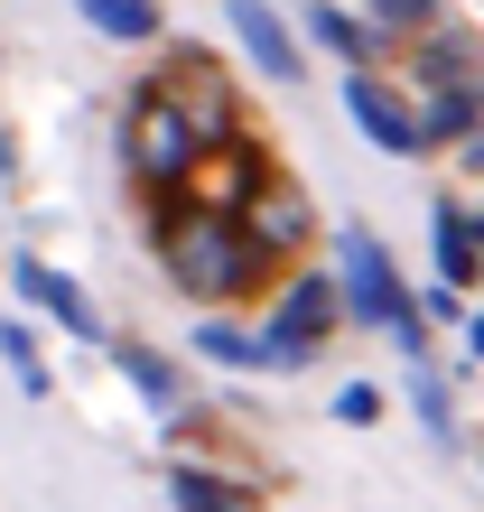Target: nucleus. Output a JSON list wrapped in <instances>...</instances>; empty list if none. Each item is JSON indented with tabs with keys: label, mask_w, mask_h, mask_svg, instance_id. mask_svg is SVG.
<instances>
[{
	"label": "nucleus",
	"mask_w": 484,
	"mask_h": 512,
	"mask_svg": "<svg viewBox=\"0 0 484 512\" xmlns=\"http://www.w3.org/2000/svg\"><path fill=\"white\" fill-rule=\"evenodd\" d=\"M75 10L94 19L103 38H131V47H140V38H159V0H75Z\"/></svg>",
	"instance_id": "nucleus-15"
},
{
	"label": "nucleus",
	"mask_w": 484,
	"mask_h": 512,
	"mask_svg": "<svg viewBox=\"0 0 484 512\" xmlns=\"http://www.w3.org/2000/svg\"><path fill=\"white\" fill-rule=\"evenodd\" d=\"M168 503L177 512H252V494L233 475H205V466H168Z\"/></svg>",
	"instance_id": "nucleus-10"
},
{
	"label": "nucleus",
	"mask_w": 484,
	"mask_h": 512,
	"mask_svg": "<svg viewBox=\"0 0 484 512\" xmlns=\"http://www.w3.org/2000/svg\"><path fill=\"white\" fill-rule=\"evenodd\" d=\"M159 261L177 270L187 298H233V289H252V270H261V233L233 224L224 205H187V215H168Z\"/></svg>",
	"instance_id": "nucleus-1"
},
{
	"label": "nucleus",
	"mask_w": 484,
	"mask_h": 512,
	"mask_svg": "<svg viewBox=\"0 0 484 512\" xmlns=\"http://www.w3.org/2000/svg\"><path fill=\"white\" fill-rule=\"evenodd\" d=\"M345 112L363 122V140H373V149H391V159H410V149L429 140V122H419L410 103L382 94V75H345Z\"/></svg>",
	"instance_id": "nucleus-5"
},
{
	"label": "nucleus",
	"mask_w": 484,
	"mask_h": 512,
	"mask_svg": "<svg viewBox=\"0 0 484 512\" xmlns=\"http://www.w3.org/2000/svg\"><path fill=\"white\" fill-rule=\"evenodd\" d=\"M336 419H354V429H373V419H382V391H373V382H345V391H336Z\"/></svg>",
	"instance_id": "nucleus-20"
},
{
	"label": "nucleus",
	"mask_w": 484,
	"mask_h": 512,
	"mask_svg": "<svg viewBox=\"0 0 484 512\" xmlns=\"http://www.w3.org/2000/svg\"><path fill=\"white\" fill-rule=\"evenodd\" d=\"M252 224H261V252L308 243V196H298L289 177H252Z\"/></svg>",
	"instance_id": "nucleus-8"
},
{
	"label": "nucleus",
	"mask_w": 484,
	"mask_h": 512,
	"mask_svg": "<svg viewBox=\"0 0 484 512\" xmlns=\"http://www.w3.org/2000/svg\"><path fill=\"white\" fill-rule=\"evenodd\" d=\"M336 261H345V308L363 317V326H382V336H401V354L419 364V354H429V317H419V298L401 289V270H391V252L373 243V233L363 224H345L336 233Z\"/></svg>",
	"instance_id": "nucleus-2"
},
{
	"label": "nucleus",
	"mask_w": 484,
	"mask_h": 512,
	"mask_svg": "<svg viewBox=\"0 0 484 512\" xmlns=\"http://www.w3.org/2000/svg\"><path fill=\"white\" fill-rule=\"evenodd\" d=\"M233 38L252 47V66L270 84H298V38H289V19L270 10V0H233Z\"/></svg>",
	"instance_id": "nucleus-7"
},
{
	"label": "nucleus",
	"mask_w": 484,
	"mask_h": 512,
	"mask_svg": "<svg viewBox=\"0 0 484 512\" xmlns=\"http://www.w3.org/2000/svg\"><path fill=\"white\" fill-rule=\"evenodd\" d=\"M10 280H19V298H28V308H47L56 326H66V336H84V345H103V317L84 308V289L66 280V270H47V261H28V252H19V270H10Z\"/></svg>",
	"instance_id": "nucleus-6"
},
{
	"label": "nucleus",
	"mask_w": 484,
	"mask_h": 512,
	"mask_svg": "<svg viewBox=\"0 0 484 512\" xmlns=\"http://www.w3.org/2000/svg\"><path fill=\"white\" fill-rule=\"evenodd\" d=\"M336 280H298L280 298V317H270V345H280V364H308V354L326 345V326H336Z\"/></svg>",
	"instance_id": "nucleus-4"
},
{
	"label": "nucleus",
	"mask_w": 484,
	"mask_h": 512,
	"mask_svg": "<svg viewBox=\"0 0 484 512\" xmlns=\"http://www.w3.org/2000/svg\"><path fill=\"white\" fill-rule=\"evenodd\" d=\"M121 140H131V177H140V187H177V177L196 168V149H205V131L187 122V103H177L168 84H149V94L131 103Z\"/></svg>",
	"instance_id": "nucleus-3"
},
{
	"label": "nucleus",
	"mask_w": 484,
	"mask_h": 512,
	"mask_svg": "<svg viewBox=\"0 0 484 512\" xmlns=\"http://www.w3.org/2000/svg\"><path fill=\"white\" fill-rule=\"evenodd\" d=\"M429 224H438V280L447 289H475L484 280V233L466 224V205H438Z\"/></svg>",
	"instance_id": "nucleus-9"
},
{
	"label": "nucleus",
	"mask_w": 484,
	"mask_h": 512,
	"mask_svg": "<svg viewBox=\"0 0 484 512\" xmlns=\"http://www.w3.org/2000/svg\"><path fill=\"white\" fill-rule=\"evenodd\" d=\"M196 354H215V364H242V373H261V364H280V345H270V326L252 336V326H196Z\"/></svg>",
	"instance_id": "nucleus-11"
},
{
	"label": "nucleus",
	"mask_w": 484,
	"mask_h": 512,
	"mask_svg": "<svg viewBox=\"0 0 484 512\" xmlns=\"http://www.w3.org/2000/svg\"><path fill=\"white\" fill-rule=\"evenodd\" d=\"M466 345H475V354H484V317H475V326H466Z\"/></svg>",
	"instance_id": "nucleus-21"
},
{
	"label": "nucleus",
	"mask_w": 484,
	"mask_h": 512,
	"mask_svg": "<svg viewBox=\"0 0 484 512\" xmlns=\"http://www.w3.org/2000/svg\"><path fill=\"white\" fill-rule=\"evenodd\" d=\"M475 103H484V84H438L419 122H429V140H475Z\"/></svg>",
	"instance_id": "nucleus-14"
},
{
	"label": "nucleus",
	"mask_w": 484,
	"mask_h": 512,
	"mask_svg": "<svg viewBox=\"0 0 484 512\" xmlns=\"http://www.w3.org/2000/svg\"><path fill=\"white\" fill-rule=\"evenodd\" d=\"M401 382H410V401H419V419H429V438H438V447H457V410H447V382H438L429 364H410Z\"/></svg>",
	"instance_id": "nucleus-17"
},
{
	"label": "nucleus",
	"mask_w": 484,
	"mask_h": 512,
	"mask_svg": "<svg viewBox=\"0 0 484 512\" xmlns=\"http://www.w3.org/2000/svg\"><path fill=\"white\" fill-rule=\"evenodd\" d=\"M168 94L187 103V122H196L205 140H215V131H233V103H224V84H215V66H187V75L168 84Z\"/></svg>",
	"instance_id": "nucleus-13"
},
{
	"label": "nucleus",
	"mask_w": 484,
	"mask_h": 512,
	"mask_svg": "<svg viewBox=\"0 0 484 512\" xmlns=\"http://www.w3.org/2000/svg\"><path fill=\"white\" fill-rule=\"evenodd\" d=\"M308 38H317V47H336L345 66H363V56H373V28H363V19H345V10H326V0L308 10Z\"/></svg>",
	"instance_id": "nucleus-16"
},
{
	"label": "nucleus",
	"mask_w": 484,
	"mask_h": 512,
	"mask_svg": "<svg viewBox=\"0 0 484 512\" xmlns=\"http://www.w3.org/2000/svg\"><path fill=\"white\" fill-rule=\"evenodd\" d=\"M0 364H10V382L28 391V401H38V391H47V354L28 345V326H0Z\"/></svg>",
	"instance_id": "nucleus-18"
},
{
	"label": "nucleus",
	"mask_w": 484,
	"mask_h": 512,
	"mask_svg": "<svg viewBox=\"0 0 484 512\" xmlns=\"http://www.w3.org/2000/svg\"><path fill=\"white\" fill-rule=\"evenodd\" d=\"M121 373L140 382V401H149V410H187V373H168V354H149V345H121Z\"/></svg>",
	"instance_id": "nucleus-12"
},
{
	"label": "nucleus",
	"mask_w": 484,
	"mask_h": 512,
	"mask_svg": "<svg viewBox=\"0 0 484 512\" xmlns=\"http://www.w3.org/2000/svg\"><path fill=\"white\" fill-rule=\"evenodd\" d=\"M373 19L391 28V38H401V28H438V10H429V0H373Z\"/></svg>",
	"instance_id": "nucleus-19"
}]
</instances>
